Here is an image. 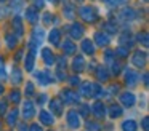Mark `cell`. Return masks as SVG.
Here are the masks:
<instances>
[{
	"label": "cell",
	"instance_id": "6da1fadb",
	"mask_svg": "<svg viewBox=\"0 0 149 131\" xmlns=\"http://www.w3.org/2000/svg\"><path fill=\"white\" fill-rule=\"evenodd\" d=\"M82 94L87 96V98H98V96L103 94V89L98 83H90L85 82L82 83Z\"/></svg>",
	"mask_w": 149,
	"mask_h": 131
},
{
	"label": "cell",
	"instance_id": "7a4b0ae2",
	"mask_svg": "<svg viewBox=\"0 0 149 131\" xmlns=\"http://www.w3.org/2000/svg\"><path fill=\"white\" fill-rule=\"evenodd\" d=\"M79 15H80V18L87 22H95L100 18V16H98V11L93 6H80V8H79Z\"/></svg>",
	"mask_w": 149,
	"mask_h": 131
},
{
	"label": "cell",
	"instance_id": "3957f363",
	"mask_svg": "<svg viewBox=\"0 0 149 131\" xmlns=\"http://www.w3.org/2000/svg\"><path fill=\"white\" fill-rule=\"evenodd\" d=\"M66 118H68V125L72 130H77V128L80 126V114H79L77 110H69L68 115H66Z\"/></svg>",
	"mask_w": 149,
	"mask_h": 131
},
{
	"label": "cell",
	"instance_id": "277c9868",
	"mask_svg": "<svg viewBox=\"0 0 149 131\" xmlns=\"http://www.w3.org/2000/svg\"><path fill=\"white\" fill-rule=\"evenodd\" d=\"M61 101L64 102V104H77V102L80 101V98H79L77 93H72V91H69V89H64V91L61 93Z\"/></svg>",
	"mask_w": 149,
	"mask_h": 131
},
{
	"label": "cell",
	"instance_id": "5b68a950",
	"mask_svg": "<svg viewBox=\"0 0 149 131\" xmlns=\"http://www.w3.org/2000/svg\"><path fill=\"white\" fill-rule=\"evenodd\" d=\"M146 59H148V54L144 53V51H136L135 54H133V58H132V61H133V64H135L136 67H144V64H146Z\"/></svg>",
	"mask_w": 149,
	"mask_h": 131
},
{
	"label": "cell",
	"instance_id": "8992f818",
	"mask_svg": "<svg viewBox=\"0 0 149 131\" xmlns=\"http://www.w3.org/2000/svg\"><path fill=\"white\" fill-rule=\"evenodd\" d=\"M120 102H122L125 107H133L135 102H136V98H135L133 93H122V94H120Z\"/></svg>",
	"mask_w": 149,
	"mask_h": 131
},
{
	"label": "cell",
	"instance_id": "52a82bcc",
	"mask_svg": "<svg viewBox=\"0 0 149 131\" xmlns=\"http://www.w3.org/2000/svg\"><path fill=\"white\" fill-rule=\"evenodd\" d=\"M36 78L39 80V83H40V85H43V86L48 85L50 82L53 83V80H55L52 75H50L48 70H43V72H37V73H36Z\"/></svg>",
	"mask_w": 149,
	"mask_h": 131
},
{
	"label": "cell",
	"instance_id": "ba28073f",
	"mask_svg": "<svg viewBox=\"0 0 149 131\" xmlns=\"http://www.w3.org/2000/svg\"><path fill=\"white\" fill-rule=\"evenodd\" d=\"M42 58H43V62H45L47 66H53V64L56 62V58H55V54H53V51L50 50V48H43L42 50Z\"/></svg>",
	"mask_w": 149,
	"mask_h": 131
},
{
	"label": "cell",
	"instance_id": "9c48e42d",
	"mask_svg": "<svg viewBox=\"0 0 149 131\" xmlns=\"http://www.w3.org/2000/svg\"><path fill=\"white\" fill-rule=\"evenodd\" d=\"M34 115H36V107H34V104L31 101H26L24 102V107H23V117L26 118V120H29Z\"/></svg>",
	"mask_w": 149,
	"mask_h": 131
},
{
	"label": "cell",
	"instance_id": "30bf717a",
	"mask_svg": "<svg viewBox=\"0 0 149 131\" xmlns=\"http://www.w3.org/2000/svg\"><path fill=\"white\" fill-rule=\"evenodd\" d=\"M109 42H111L109 35L104 34V32H96V34H95V42L93 43L100 45V46H106V45H109Z\"/></svg>",
	"mask_w": 149,
	"mask_h": 131
},
{
	"label": "cell",
	"instance_id": "8fae6325",
	"mask_svg": "<svg viewBox=\"0 0 149 131\" xmlns=\"http://www.w3.org/2000/svg\"><path fill=\"white\" fill-rule=\"evenodd\" d=\"M91 112H93L98 118H104V117H106V107H104V104L101 101L95 102L93 107H91Z\"/></svg>",
	"mask_w": 149,
	"mask_h": 131
},
{
	"label": "cell",
	"instance_id": "7c38bea8",
	"mask_svg": "<svg viewBox=\"0 0 149 131\" xmlns=\"http://www.w3.org/2000/svg\"><path fill=\"white\" fill-rule=\"evenodd\" d=\"M125 83L128 86H135L136 83H138V73H136L135 70L128 69V70H127V73H125Z\"/></svg>",
	"mask_w": 149,
	"mask_h": 131
},
{
	"label": "cell",
	"instance_id": "4fadbf2b",
	"mask_svg": "<svg viewBox=\"0 0 149 131\" xmlns=\"http://www.w3.org/2000/svg\"><path fill=\"white\" fill-rule=\"evenodd\" d=\"M50 110H53L56 115H61L63 114V101L59 98H55L50 101Z\"/></svg>",
	"mask_w": 149,
	"mask_h": 131
},
{
	"label": "cell",
	"instance_id": "5bb4252c",
	"mask_svg": "<svg viewBox=\"0 0 149 131\" xmlns=\"http://www.w3.org/2000/svg\"><path fill=\"white\" fill-rule=\"evenodd\" d=\"M34 62H36V51L31 50V53L26 56V59H24V67H26L27 72H32L34 70Z\"/></svg>",
	"mask_w": 149,
	"mask_h": 131
},
{
	"label": "cell",
	"instance_id": "9a60e30c",
	"mask_svg": "<svg viewBox=\"0 0 149 131\" xmlns=\"http://www.w3.org/2000/svg\"><path fill=\"white\" fill-rule=\"evenodd\" d=\"M82 50H84L85 54H88V56H93L95 51H96V48H95V43H93V42L87 38V40L82 42Z\"/></svg>",
	"mask_w": 149,
	"mask_h": 131
},
{
	"label": "cell",
	"instance_id": "2e32d148",
	"mask_svg": "<svg viewBox=\"0 0 149 131\" xmlns=\"http://www.w3.org/2000/svg\"><path fill=\"white\" fill-rule=\"evenodd\" d=\"M39 118H40V121H42L43 125H53V121H55L53 114L52 112H47V110H40Z\"/></svg>",
	"mask_w": 149,
	"mask_h": 131
},
{
	"label": "cell",
	"instance_id": "e0dca14e",
	"mask_svg": "<svg viewBox=\"0 0 149 131\" xmlns=\"http://www.w3.org/2000/svg\"><path fill=\"white\" fill-rule=\"evenodd\" d=\"M72 69L75 70V72H82V70H85V59L84 56H75L74 61H72Z\"/></svg>",
	"mask_w": 149,
	"mask_h": 131
},
{
	"label": "cell",
	"instance_id": "ac0fdd59",
	"mask_svg": "<svg viewBox=\"0 0 149 131\" xmlns=\"http://www.w3.org/2000/svg\"><path fill=\"white\" fill-rule=\"evenodd\" d=\"M26 18H27V21L32 22V24L39 21V13H37V10L34 8V6H27L26 8Z\"/></svg>",
	"mask_w": 149,
	"mask_h": 131
},
{
	"label": "cell",
	"instance_id": "d6986e66",
	"mask_svg": "<svg viewBox=\"0 0 149 131\" xmlns=\"http://www.w3.org/2000/svg\"><path fill=\"white\" fill-rule=\"evenodd\" d=\"M84 32H85V29H84V26H82V24L74 22V24L71 26V35L74 38H80L82 35H84Z\"/></svg>",
	"mask_w": 149,
	"mask_h": 131
},
{
	"label": "cell",
	"instance_id": "ffe728a7",
	"mask_svg": "<svg viewBox=\"0 0 149 131\" xmlns=\"http://www.w3.org/2000/svg\"><path fill=\"white\" fill-rule=\"evenodd\" d=\"M48 40L52 45H59L61 43V32H59L58 29H52V32H50V35H48Z\"/></svg>",
	"mask_w": 149,
	"mask_h": 131
},
{
	"label": "cell",
	"instance_id": "44dd1931",
	"mask_svg": "<svg viewBox=\"0 0 149 131\" xmlns=\"http://www.w3.org/2000/svg\"><path fill=\"white\" fill-rule=\"evenodd\" d=\"M13 30L16 32V35H23V19L19 18V16H15L13 18Z\"/></svg>",
	"mask_w": 149,
	"mask_h": 131
},
{
	"label": "cell",
	"instance_id": "7402d4cb",
	"mask_svg": "<svg viewBox=\"0 0 149 131\" xmlns=\"http://www.w3.org/2000/svg\"><path fill=\"white\" fill-rule=\"evenodd\" d=\"M21 82H23V73H21V70L18 67H13V70H11V83L19 85Z\"/></svg>",
	"mask_w": 149,
	"mask_h": 131
},
{
	"label": "cell",
	"instance_id": "603a6c76",
	"mask_svg": "<svg viewBox=\"0 0 149 131\" xmlns=\"http://www.w3.org/2000/svg\"><path fill=\"white\" fill-rule=\"evenodd\" d=\"M96 77H98V80H100V82H107V80H109V72H107V69L106 67H98V70H96Z\"/></svg>",
	"mask_w": 149,
	"mask_h": 131
},
{
	"label": "cell",
	"instance_id": "cb8c5ba5",
	"mask_svg": "<svg viewBox=\"0 0 149 131\" xmlns=\"http://www.w3.org/2000/svg\"><path fill=\"white\" fill-rule=\"evenodd\" d=\"M106 109L109 110V117L111 118H117V117L122 115V109H120V105H117V104H112V105H109V107H106Z\"/></svg>",
	"mask_w": 149,
	"mask_h": 131
},
{
	"label": "cell",
	"instance_id": "d4e9b609",
	"mask_svg": "<svg viewBox=\"0 0 149 131\" xmlns=\"http://www.w3.org/2000/svg\"><path fill=\"white\" fill-rule=\"evenodd\" d=\"M63 51H64V54H68V56L74 54L75 53V43H72L71 40H66L64 45H63Z\"/></svg>",
	"mask_w": 149,
	"mask_h": 131
},
{
	"label": "cell",
	"instance_id": "484cf974",
	"mask_svg": "<svg viewBox=\"0 0 149 131\" xmlns=\"http://www.w3.org/2000/svg\"><path fill=\"white\" fill-rule=\"evenodd\" d=\"M136 128H138V125H136L135 120H125L122 123V131H136Z\"/></svg>",
	"mask_w": 149,
	"mask_h": 131
},
{
	"label": "cell",
	"instance_id": "4316f807",
	"mask_svg": "<svg viewBox=\"0 0 149 131\" xmlns=\"http://www.w3.org/2000/svg\"><path fill=\"white\" fill-rule=\"evenodd\" d=\"M120 18H123V19H135L136 18V11L133 8H123L122 10V13H120Z\"/></svg>",
	"mask_w": 149,
	"mask_h": 131
},
{
	"label": "cell",
	"instance_id": "83f0119b",
	"mask_svg": "<svg viewBox=\"0 0 149 131\" xmlns=\"http://www.w3.org/2000/svg\"><path fill=\"white\" fill-rule=\"evenodd\" d=\"M63 11H64V16H66L68 19H74L75 13H74V6H72V5H64Z\"/></svg>",
	"mask_w": 149,
	"mask_h": 131
},
{
	"label": "cell",
	"instance_id": "f1b7e54d",
	"mask_svg": "<svg viewBox=\"0 0 149 131\" xmlns=\"http://www.w3.org/2000/svg\"><path fill=\"white\" fill-rule=\"evenodd\" d=\"M5 42H7V45H8V46H10V48H15V46H16V35H13V34H7V35H5Z\"/></svg>",
	"mask_w": 149,
	"mask_h": 131
},
{
	"label": "cell",
	"instance_id": "f546056e",
	"mask_svg": "<svg viewBox=\"0 0 149 131\" xmlns=\"http://www.w3.org/2000/svg\"><path fill=\"white\" fill-rule=\"evenodd\" d=\"M16 118H18V109H13L7 117V123L8 125H15L16 123Z\"/></svg>",
	"mask_w": 149,
	"mask_h": 131
},
{
	"label": "cell",
	"instance_id": "4dcf8cb0",
	"mask_svg": "<svg viewBox=\"0 0 149 131\" xmlns=\"http://www.w3.org/2000/svg\"><path fill=\"white\" fill-rule=\"evenodd\" d=\"M103 29H104V30H107V32H111V34H116V32H117L116 22H111V21L104 22V24H103Z\"/></svg>",
	"mask_w": 149,
	"mask_h": 131
},
{
	"label": "cell",
	"instance_id": "1f68e13d",
	"mask_svg": "<svg viewBox=\"0 0 149 131\" xmlns=\"http://www.w3.org/2000/svg\"><path fill=\"white\" fill-rule=\"evenodd\" d=\"M24 93H26V96H34V94H36V88H34V85H32L31 82H27V83H26Z\"/></svg>",
	"mask_w": 149,
	"mask_h": 131
},
{
	"label": "cell",
	"instance_id": "d6a6232c",
	"mask_svg": "<svg viewBox=\"0 0 149 131\" xmlns=\"http://www.w3.org/2000/svg\"><path fill=\"white\" fill-rule=\"evenodd\" d=\"M87 128L90 131H100L101 130L100 123H95V121H87Z\"/></svg>",
	"mask_w": 149,
	"mask_h": 131
},
{
	"label": "cell",
	"instance_id": "836d02e7",
	"mask_svg": "<svg viewBox=\"0 0 149 131\" xmlns=\"http://www.w3.org/2000/svg\"><path fill=\"white\" fill-rule=\"evenodd\" d=\"M10 101L15 102V104H18V102H19V91H16V89L11 91L10 93Z\"/></svg>",
	"mask_w": 149,
	"mask_h": 131
},
{
	"label": "cell",
	"instance_id": "e575fe53",
	"mask_svg": "<svg viewBox=\"0 0 149 131\" xmlns=\"http://www.w3.org/2000/svg\"><path fill=\"white\" fill-rule=\"evenodd\" d=\"M116 54H119L120 58H127V56H128V48H122V46L117 48V50H116Z\"/></svg>",
	"mask_w": 149,
	"mask_h": 131
},
{
	"label": "cell",
	"instance_id": "d590c367",
	"mask_svg": "<svg viewBox=\"0 0 149 131\" xmlns=\"http://www.w3.org/2000/svg\"><path fill=\"white\" fill-rule=\"evenodd\" d=\"M138 42H143V45H144V46H148V34H146V32H139L138 34Z\"/></svg>",
	"mask_w": 149,
	"mask_h": 131
},
{
	"label": "cell",
	"instance_id": "8d00e7d4",
	"mask_svg": "<svg viewBox=\"0 0 149 131\" xmlns=\"http://www.w3.org/2000/svg\"><path fill=\"white\" fill-rule=\"evenodd\" d=\"M0 78L3 80L7 78V72H5V64H3V59L0 58Z\"/></svg>",
	"mask_w": 149,
	"mask_h": 131
},
{
	"label": "cell",
	"instance_id": "74e56055",
	"mask_svg": "<svg viewBox=\"0 0 149 131\" xmlns=\"http://www.w3.org/2000/svg\"><path fill=\"white\" fill-rule=\"evenodd\" d=\"M53 18H55V16H53L52 13H45V15H43V22H45L47 26H50L53 21Z\"/></svg>",
	"mask_w": 149,
	"mask_h": 131
},
{
	"label": "cell",
	"instance_id": "f35d334b",
	"mask_svg": "<svg viewBox=\"0 0 149 131\" xmlns=\"http://www.w3.org/2000/svg\"><path fill=\"white\" fill-rule=\"evenodd\" d=\"M111 67H112V73H119L120 72V62H117V61H114Z\"/></svg>",
	"mask_w": 149,
	"mask_h": 131
},
{
	"label": "cell",
	"instance_id": "ab89813d",
	"mask_svg": "<svg viewBox=\"0 0 149 131\" xmlns=\"http://www.w3.org/2000/svg\"><path fill=\"white\" fill-rule=\"evenodd\" d=\"M29 131H42V126H40L39 123H32L29 126Z\"/></svg>",
	"mask_w": 149,
	"mask_h": 131
},
{
	"label": "cell",
	"instance_id": "60d3db41",
	"mask_svg": "<svg viewBox=\"0 0 149 131\" xmlns=\"http://www.w3.org/2000/svg\"><path fill=\"white\" fill-rule=\"evenodd\" d=\"M69 80H71V85L72 86H75V85H80V78H79V77H71V78H69Z\"/></svg>",
	"mask_w": 149,
	"mask_h": 131
},
{
	"label": "cell",
	"instance_id": "b9f144b4",
	"mask_svg": "<svg viewBox=\"0 0 149 131\" xmlns=\"http://www.w3.org/2000/svg\"><path fill=\"white\" fill-rule=\"evenodd\" d=\"M88 112H90V110H88V105H80V114L84 115V117H87Z\"/></svg>",
	"mask_w": 149,
	"mask_h": 131
},
{
	"label": "cell",
	"instance_id": "7bdbcfd3",
	"mask_svg": "<svg viewBox=\"0 0 149 131\" xmlns=\"http://www.w3.org/2000/svg\"><path fill=\"white\" fill-rule=\"evenodd\" d=\"M149 121H148V118H143V130H144V131H148L149 130Z\"/></svg>",
	"mask_w": 149,
	"mask_h": 131
},
{
	"label": "cell",
	"instance_id": "ee69618b",
	"mask_svg": "<svg viewBox=\"0 0 149 131\" xmlns=\"http://www.w3.org/2000/svg\"><path fill=\"white\" fill-rule=\"evenodd\" d=\"M5 107H7V104H5V102H0V114L5 112Z\"/></svg>",
	"mask_w": 149,
	"mask_h": 131
},
{
	"label": "cell",
	"instance_id": "f6af8a7d",
	"mask_svg": "<svg viewBox=\"0 0 149 131\" xmlns=\"http://www.w3.org/2000/svg\"><path fill=\"white\" fill-rule=\"evenodd\" d=\"M45 101H47V96H45V94H42V96H40V99H39V102H40V104H43Z\"/></svg>",
	"mask_w": 149,
	"mask_h": 131
},
{
	"label": "cell",
	"instance_id": "bcb514c9",
	"mask_svg": "<svg viewBox=\"0 0 149 131\" xmlns=\"http://www.w3.org/2000/svg\"><path fill=\"white\" fill-rule=\"evenodd\" d=\"M143 83H144V85H148V73H144V75H143Z\"/></svg>",
	"mask_w": 149,
	"mask_h": 131
},
{
	"label": "cell",
	"instance_id": "7dc6e473",
	"mask_svg": "<svg viewBox=\"0 0 149 131\" xmlns=\"http://www.w3.org/2000/svg\"><path fill=\"white\" fill-rule=\"evenodd\" d=\"M21 56H23V51H19V53L16 54V61H19V59H21Z\"/></svg>",
	"mask_w": 149,
	"mask_h": 131
},
{
	"label": "cell",
	"instance_id": "c3c4849f",
	"mask_svg": "<svg viewBox=\"0 0 149 131\" xmlns=\"http://www.w3.org/2000/svg\"><path fill=\"white\" fill-rule=\"evenodd\" d=\"M2 93H3V85L0 83V94H2Z\"/></svg>",
	"mask_w": 149,
	"mask_h": 131
},
{
	"label": "cell",
	"instance_id": "681fc988",
	"mask_svg": "<svg viewBox=\"0 0 149 131\" xmlns=\"http://www.w3.org/2000/svg\"><path fill=\"white\" fill-rule=\"evenodd\" d=\"M21 131H27V128L24 126V125H21Z\"/></svg>",
	"mask_w": 149,
	"mask_h": 131
},
{
	"label": "cell",
	"instance_id": "f907efd6",
	"mask_svg": "<svg viewBox=\"0 0 149 131\" xmlns=\"http://www.w3.org/2000/svg\"><path fill=\"white\" fill-rule=\"evenodd\" d=\"M48 2H52V3H58L59 0H48Z\"/></svg>",
	"mask_w": 149,
	"mask_h": 131
},
{
	"label": "cell",
	"instance_id": "816d5d0a",
	"mask_svg": "<svg viewBox=\"0 0 149 131\" xmlns=\"http://www.w3.org/2000/svg\"><path fill=\"white\" fill-rule=\"evenodd\" d=\"M0 2H2V3H3V2H7V0H0Z\"/></svg>",
	"mask_w": 149,
	"mask_h": 131
},
{
	"label": "cell",
	"instance_id": "f5cc1de1",
	"mask_svg": "<svg viewBox=\"0 0 149 131\" xmlns=\"http://www.w3.org/2000/svg\"><path fill=\"white\" fill-rule=\"evenodd\" d=\"M0 128H2V123H0Z\"/></svg>",
	"mask_w": 149,
	"mask_h": 131
},
{
	"label": "cell",
	"instance_id": "db71d44e",
	"mask_svg": "<svg viewBox=\"0 0 149 131\" xmlns=\"http://www.w3.org/2000/svg\"><path fill=\"white\" fill-rule=\"evenodd\" d=\"M106 2H111V0H106Z\"/></svg>",
	"mask_w": 149,
	"mask_h": 131
},
{
	"label": "cell",
	"instance_id": "11a10c76",
	"mask_svg": "<svg viewBox=\"0 0 149 131\" xmlns=\"http://www.w3.org/2000/svg\"><path fill=\"white\" fill-rule=\"evenodd\" d=\"M77 2H82V0H77Z\"/></svg>",
	"mask_w": 149,
	"mask_h": 131
},
{
	"label": "cell",
	"instance_id": "9f6ffc18",
	"mask_svg": "<svg viewBox=\"0 0 149 131\" xmlns=\"http://www.w3.org/2000/svg\"><path fill=\"white\" fill-rule=\"evenodd\" d=\"M144 2H148V0H144Z\"/></svg>",
	"mask_w": 149,
	"mask_h": 131
}]
</instances>
